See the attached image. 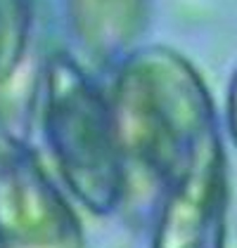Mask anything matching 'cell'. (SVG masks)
I'll return each mask as SVG.
<instances>
[{
    "mask_svg": "<svg viewBox=\"0 0 237 248\" xmlns=\"http://www.w3.org/2000/svg\"><path fill=\"white\" fill-rule=\"evenodd\" d=\"M104 85L123 166L121 213L147 227L161 189L223 140V123L204 76L169 45L138 47Z\"/></svg>",
    "mask_w": 237,
    "mask_h": 248,
    "instance_id": "1",
    "label": "cell"
},
{
    "mask_svg": "<svg viewBox=\"0 0 237 248\" xmlns=\"http://www.w3.org/2000/svg\"><path fill=\"white\" fill-rule=\"evenodd\" d=\"M36 118L67 191L95 215L123 206V166L104 78L64 45L40 57Z\"/></svg>",
    "mask_w": 237,
    "mask_h": 248,
    "instance_id": "2",
    "label": "cell"
},
{
    "mask_svg": "<svg viewBox=\"0 0 237 248\" xmlns=\"http://www.w3.org/2000/svg\"><path fill=\"white\" fill-rule=\"evenodd\" d=\"M0 248H85V232L24 135L0 128Z\"/></svg>",
    "mask_w": 237,
    "mask_h": 248,
    "instance_id": "3",
    "label": "cell"
},
{
    "mask_svg": "<svg viewBox=\"0 0 237 248\" xmlns=\"http://www.w3.org/2000/svg\"><path fill=\"white\" fill-rule=\"evenodd\" d=\"M230 177L225 140L202 152L161 189L150 248H228Z\"/></svg>",
    "mask_w": 237,
    "mask_h": 248,
    "instance_id": "4",
    "label": "cell"
},
{
    "mask_svg": "<svg viewBox=\"0 0 237 248\" xmlns=\"http://www.w3.org/2000/svg\"><path fill=\"white\" fill-rule=\"evenodd\" d=\"M67 50L95 76L107 78L142 47L150 0H62Z\"/></svg>",
    "mask_w": 237,
    "mask_h": 248,
    "instance_id": "5",
    "label": "cell"
},
{
    "mask_svg": "<svg viewBox=\"0 0 237 248\" xmlns=\"http://www.w3.org/2000/svg\"><path fill=\"white\" fill-rule=\"evenodd\" d=\"M34 36L36 0H0V99L26 74Z\"/></svg>",
    "mask_w": 237,
    "mask_h": 248,
    "instance_id": "6",
    "label": "cell"
},
{
    "mask_svg": "<svg viewBox=\"0 0 237 248\" xmlns=\"http://www.w3.org/2000/svg\"><path fill=\"white\" fill-rule=\"evenodd\" d=\"M225 135L237 152V66L230 74L228 90H225Z\"/></svg>",
    "mask_w": 237,
    "mask_h": 248,
    "instance_id": "7",
    "label": "cell"
}]
</instances>
